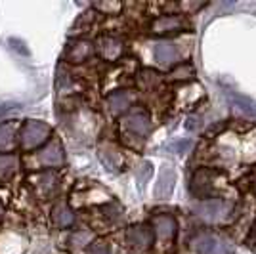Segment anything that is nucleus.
<instances>
[{
    "mask_svg": "<svg viewBox=\"0 0 256 254\" xmlns=\"http://www.w3.org/2000/svg\"><path fill=\"white\" fill-rule=\"evenodd\" d=\"M52 130L42 120H27L22 128V146L23 149H34L42 146L50 138Z\"/></svg>",
    "mask_w": 256,
    "mask_h": 254,
    "instance_id": "obj_1",
    "label": "nucleus"
},
{
    "mask_svg": "<svg viewBox=\"0 0 256 254\" xmlns=\"http://www.w3.org/2000/svg\"><path fill=\"white\" fill-rule=\"evenodd\" d=\"M126 243L132 248L146 250L153 243V232H151L148 226H132V228H128L126 232Z\"/></svg>",
    "mask_w": 256,
    "mask_h": 254,
    "instance_id": "obj_2",
    "label": "nucleus"
},
{
    "mask_svg": "<svg viewBox=\"0 0 256 254\" xmlns=\"http://www.w3.org/2000/svg\"><path fill=\"white\" fill-rule=\"evenodd\" d=\"M174 184H176V170L164 164L159 172V182L155 186V195L157 199H168L174 191Z\"/></svg>",
    "mask_w": 256,
    "mask_h": 254,
    "instance_id": "obj_3",
    "label": "nucleus"
},
{
    "mask_svg": "<svg viewBox=\"0 0 256 254\" xmlns=\"http://www.w3.org/2000/svg\"><path fill=\"white\" fill-rule=\"evenodd\" d=\"M122 128L136 134V136H148L151 130V122H150V116L146 113H130L128 116L122 118Z\"/></svg>",
    "mask_w": 256,
    "mask_h": 254,
    "instance_id": "obj_4",
    "label": "nucleus"
},
{
    "mask_svg": "<svg viewBox=\"0 0 256 254\" xmlns=\"http://www.w3.org/2000/svg\"><path fill=\"white\" fill-rule=\"evenodd\" d=\"M153 226H155V232H157L160 241L170 243L172 239L176 237V222L172 220L170 216H164V214L155 216L153 218Z\"/></svg>",
    "mask_w": 256,
    "mask_h": 254,
    "instance_id": "obj_5",
    "label": "nucleus"
},
{
    "mask_svg": "<svg viewBox=\"0 0 256 254\" xmlns=\"http://www.w3.org/2000/svg\"><path fill=\"white\" fill-rule=\"evenodd\" d=\"M195 252L197 254H230L228 248L212 235H201L195 241Z\"/></svg>",
    "mask_w": 256,
    "mask_h": 254,
    "instance_id": "obj_6",
    "label": "nucleus"
},
{
    "mask_svg": "<svg viewBox=\"0 0 256 254\" xmlns=\"http://www.w3.org/2000/svg\"><path fill=\"white\" fill-rule=\"evenodd\" d=\"M226 210H228V204H226L224 201H218V199H214V201H204L197 206V214H199L201 218H204V220H208V222L218 220Z\"/></svg>",
    "mask_w": 256,
    "mask_h": 254,
    "instance_id": "obj_7",
    "label": "nucleus"
},
{
    "mask_svg": "<svg viewBox=\"0 0 256 254\" xmlns=\"http://www.w3.org/2000/svg\"><path fill=\"white\" fill-rule=\"evenodd\" d=\"M92 52H94L92 42H88V40H73V42H69L67 58H69V62H73V64H80V62L88 60V58L92 56Z\"/></svg>",
    "mask_w": 256,
    "mask_h": 254,
    "instance_id": "obj_8",
    "label": "nucleus"
},
{
    "mask_svg": "<svg viewBox=\"0 0 256 254\" xmlns=\"http://www.w3.org/2000/svg\"><path fill=\"white\" fill-rule=\"evenodd\" d=\"M38 160L46 166H62L64 164V149L58 142H52L48 148H44L38 155Z\"/></svg>",
    "mask_w": 256,
    "mask_h": 254,
    "instance_id": "obj_9",
    "label": "nucleus"
},
{
    "mask_svg": "<svg viewBox=\"0 0 256 254\" xmlns=\"http://www.w3.org/2000/svg\"><path fill=\"white\" fill-rule=\"evenodd\" d=\"M98 46H100V54L109 62H115L122 54V42L115 36H102L98 40Z\"/></svg>",
    "mask_w": 256,
    "mask_h": 254,
    "instance_id": "obj_10",
    "label": "nucleus"
},
{
    "mask_svg": "<svg viewBox=\"0 0 256 254\" xmlns=\"http://www.w3.org/2000/svg\"><path fill=\"white\" fill-rule=\"evenodd\" d=\"M130 104H132V94H130V92H124V90L113 92V94L107 98V106H109V111H111L113 115L122 113L124 109L130 107Z\"/></svg>",
    "mask_w": 256,
    "mask_h": 254,
    "instance_id": "obj_11",
    "label": "nucleus"
},
{
    "mask_svg": "<svg viewBox=\"0 0 256 254\" xmlns=\"http://www.w3.org/2000/svg\"><path fill=\"white\" fill-rule=\"evenodd\" d=\"M184 29V22L178 16H166V18H159L151 25L153 32H170V31H180Z\"/></svg>",
    "mask_w": 256,
    "mask_h": 254,
    "instance_id": "obj_12",
    "label": "nucleus"
},
{
    "mask_svg": "<svg viewBox=\"0 0 256 254\" xmlns=\"http://www.w3.org/2000/svg\"><path fill=\"white\" fill-rule=\"evenodd\" d=\"M228 98H230V102H232L239 111H243L245 115L256 116V102H252L250 98L235 94V92H228Z\"/></svg>",
    "mask_w": 256,
    "mask_h": 254,
    "instance_id": "obj_13",
    "label": "nucleus"
},
{
    "mask_svg": "<svg viewBox=\"0 0 256 254\" xmlns=\"http://www.w3.org/2000/svg\"><path fill=\"white\" fill-rule=\"evenodd\" d=\"M178 58V50L172 42L155 44V60L160 64H172Z\"/></svg>",
    "mask_w": 256,
    "mask_h": 254,
    "instance_id": "obj_14",
    "label": "nucleus"
},
{
    "mask_svg": "<svg viewBox=\"0 0 256 254\" xmlns=\"http://www.w3.org/2000/svg\"><path fill=\"white\" fill-rule=\"evenodd\" d=\"M52 216H54V222L58 224L60 228H69L71 224L75 222V216H73V212H71V208L67 204H58L54 208Z\"/></svg>",
    "mask_w": 256,
    "mask_h": 254,
    "instance_id": "obj_15",
    "label": "nucleus"
},
{
    "mask_svg": "<svg viewBox=\"0 0 256 254\" xmlns=\"http://www.w3.org/2000/svg\"><path fill=\"white\" fill-rule=\"evenodd\" d=\"M18 170V157L16 155H0V180L10 178Z\"/></svg>",
    "mask_w": 256,
    "mask_h": 254,
    "instance_id": "obj_16",
    "label": "nucleus"
},
{
    "mask_svg": "<svg viewBox=\"0 0 256 254\" xmlns=\"http://www.w3.org/2000/svg\"><path fill=\"white\" fill-rule=\"evenodd\" d=\"M14 132H16L14 124L0 126V149L12 148V144H14Z\"/></svg>",
    "mask_w": 256,
    "mask_h": 254,
    "instance_id": "obj_17",
    "label": "nucleus"
},
{
    "mask_svg": "<svg viewBox=\"0 0 256 254\" xmlns=\"http://www.w3.org/2000/svg\"><path fill=\"white\" fill-rule=\"evenodd\" d=\"M192 74H193V67L190 64H184V65H178L166 78H168V80H186V78H190Z\"/></svg>",
    "mask_w": 256,
    "mask_h": 254,
    "instance_id": "obj_18",
    "label": "nucleus"
},
{
    "mask_svg": "<svg viewBox=\"0 0 256 254\" xmlns=\"http://www.w3.org/2000/svg\"><path fill=\"white\" fill-rule=\"evenodd\" d=\"M151 174H153V164H151L150 160H146V162L138 168V172H136V180H138L140 186H144L146 182L150 180Z\"/></svg>",
    "mask_w": 256,
    "mask_h": 254,
    "instance_id": "obj_19",
    "label": "nucleus"
},
{
    "mask_svg": "<svg viewBox=\"0 0 256 254\" xmlns=\"http://www.w3.org/2000/svg\"><path fill=\"white\" fill-rule=\"evenodd\" d=\"M92 239V233L90 232H78L75 233V235H71V239H69V243L73 244V246H82V244H86L88 241Z\"/></svg>",
    "mask_w": 256,
    "mask_h": 254,
    "instance_id": "obj_20",
    "label": "nucleus"
},
{
    "mask_svg": "<svg viewBox=\"0 0 256 254\" xmlns=\"http://www.w3.org/2000/svg\"><path fill=\"white\" fill-rule=\"evenodd\" d=\"M88 254H113V252H111V248L104 241H94V243L88 246Z\"/></svg>",
    "mask_w": 256,
    "mask_h": 254,
    "instance_id": "obj_21",
    "label": "nucleus"
},
{
    "mask_svg": "<svg viewBox=\"0 0 256 254\" xmlns=\"http://www.w3.org/2000/svg\"><path fill=\"white\" fill-rule=\"evenodd\" d=\"M18 104H14V102H10V104H2V106H0V118H2V116L4 115H8V113H10V111H14V109H18Z\"/></svg>",
    "mask_w": 256,
    "mask_h": 254,
    "instance_id": "obj_22",
    "label": "nucleus"
},
{
    "mask_svg": "<svg viewBox=\"0 0 256 254\" xmlns=\"http://www.w3.org/2000/svg\"><path fill=\"white\" fill-rule=\"evenodd\" d=\"M98 10H109V12H118L120 10V4H104V2H100L96 4Z\"/></svg>",
    "mask_w": 256,
    "mask_h": 254,
    "instance_id": "obj_23",
    "label": "nucleus"
},
{
    "mask_svg": "<svg viewBox=\"0 0 256 254\" xmlns=\"http://www.w3.org/2000/svg\"><path fill=\"white\" fill-rule=\"evenodd\" d=\"M12 44H16V50H18V52H23L25 56L29 54V50L25 48V44H23V42H18V40H12Z\"/></svg>",
    "mask_w": 256,
    "mask_h": 254,
    "instance_id": "obj_24",
    "label": "nucleus"
},
{
    "mask_svg": "<svg viewBox=\"0 0 256 254\" xmlns=\"http://www.w3.org/2000/svg\"><path fill=\"white\" fill-rule=\"evenodd\" d=\"M252 246L256 248V233H254V237H252Z\"/></svg>",
    "mask_w": 256,
    "mask_h": 254,
    "instance_id": "obj_25",
    "label": "nucleus"
},
{
    "mask_svg": "<svg viewBox=\"0 0 256 254\" xmlns=\"http://www.w3.org/2000/svg\"><path fill=\"white\" fill-rule=\"evenodd\" d=\"M0 212H2V206H0Z\"/></svg>",
    "mask_w": 256,
    "mask_h": 254,
    "instance_id": "obj_26",
    "label": "nucleus"
}]
</instances>
